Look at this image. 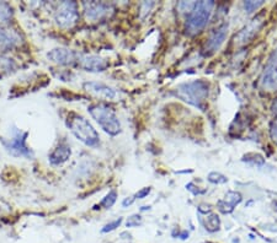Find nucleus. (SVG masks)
<instances>
[{"label": "nucleus", "instance_id": "obj_1", "mask_svg": "<svg viewBox=\"0 0 277 243\" xmlns=\"http://www.w3.org/2000/svg\"><path fill=\"white\" fill-rule=\"evenodd\" d=\"M67 128L79 141L89 147H96L100 144V135L96 129L85 117L75 112H70L66 119Z\"/></svg>", "mask_w": 277, "mask_h": 243}, {"label": "nucleus", "instance_id": "obj_2", "mask_svg": "<svg viewBox=\"0 0 277 243\" xmlns=\"http://www.w3.org/2000/svg\"><path fill=\"white\" fill-rule=\"evenodd\" d=\"M89 115L92 117L106 134L110 137H116L121 133V122L117 117L115 109L111 108L106 103H94L88 107Z\"/></svg>", "mask_w": 277, "mask_h": 243}, {"label": "nucleus", "instance_id": "obj_3", "mask_svg": "<svg viewBox=\"0 0 277 243\" xmlns=\"http://www.w3.org/2000/svg\"><path fill=\"white\" fill-rule=\"evenodd\" d=\"M209 85L203 80L184 82L175 89V95L185 102L192 104L200 109H205L206 100L208 97Z\"/></svg>", "mask_w": 277, "mask_h": 243}, {"label": "nucleus", "instance_id": "obj_4", "mask_svg": "<svg viewBox=\"0 0 277 243\" xmlns=\"http://www.w3.org/2000/svg\"><path fill=\"white\" fill-rule=\"evenodd\" d=\"M214 2L213 0H208V2H197L192 11L190 12L187 16L186 25H185V31L186 35L195 36L200 33L201 31L207 26L209 18L213 12Z\"/></svg>", "mask_w": 277, "mask_h": 243}, {"label": "nucleus", "instance_id": "obj_5", "mask_svg": "<svg viewBox=\"0 0 277 243\" xmlns=\"http://www.w3.org/2000/svg\"><path fill=\"white\" fill-rule=\"evenodd\" d=\"M27 137H29V131L12 128L9 133V137L2 138V145L5 151L14 158L31 159L33 153L27 146Z\"/></svg>", "mask_w": 277, "mask_h": 243}, {"label": "nucleus", "instance_id": "obj_6", "mask_svg": "<svg viewBox=\"0 0 277 243\" xmlns=\"http://www.w3.org/2000/svg\"><path fill=\"white\" fill-rule=\"evenodd\" d=\"M54 21L62 30H70L79 21V5L75 2H63L54 12Z\"/></svg>", "mask_w": 277, "mask_h": 243}, {"label": "nucleus", "instance_id": "obj_7", "mask_svg": "<svg viewBox=\"0 0 277 243\" xmlns=\"http://www.w3.org/2000/svg\"><path fill=\"white\" fill-rule=\"evenodd\" d=\"M84 15L88 21H98L101 18L109 16V14L113 10V6L103 2H84Z\"/></svg>", "mask_w": 277, "mask_h": 243}, {"label": "nucleus", "instance_id": "obj_8", "mask_svg": "<svg viewBox=\"0 0 277 243\" xmlns=\"http://www.w3.org/2000/svg\"><path fill=\"white\" fill-rule=\"evenodd\" d=\"M261 84H263L264 89L269 91L277 90V48L272 52L269 60H267L263 73V78H261Z\"/></svg>", "mask_w": 277, "mask_h": 243}, {"label": "nucleus", "instance_id": "obj_9", "mask_svg": "<svg viewBox=\"0 0 277 243\" xmlns=\"http://www.w3.org/2000/svg\"><path fill=\"white\" fill-rule=\"evenodd\" d=\"M47 58L52 61V63L63 67L73 65L76 61H79L78 54L74 51H72V49L66 47L53 48L47 53Z\"/></svg>", "mask_w": 277, "mask_h": 243}, {"label": "nucleus", "instance_id": "obj_10", "mask_svg": "<svg viewBox=\"0 0 277 243\" xmlns=\"http://www.w3.org/2000/svg\"><path fill=\"white\" fill-rule=\"evenodd\" d=\"M85 91H88L89 94L94 95L98 98H105V100H115L117 97V92L115 89H112L111 86L104 84L100 81H86L83 85Z\"/></svg>", "mask_w": 277, "mask_h": 243}, {"label": "nucleus", "instance_id": "obj_11", "mask_svg": "<svg viewBox=\"0 0 277 243\" xmlns=\"http://www.w3.org/2000/svg\"><path fill=\"white\" fill-rule=\"evenodd\" d=\"M228 29H229L228 24H223L221 25L217 30L213 31V33H212L211 37L208 38L207 43H206L205 47L206 53L213 54L222 47V45L226 41L228 36Z\"/></svg>", "mask_w": 277, "mask_h": 243}, {"label": "nucleus", "instance_id": "obj_12", "mask_svg": "<svg viewBox=\"0 0 277 243\" xmlns=\"http://www.w3.org/2000/svg\"><path fill=\"white\" fill-rule=\"evenodd\" d=\"M79 64L82 69L90 73H103L109 68V61L98 55H84L80 58Z\"/></svg>", "mask_w": 277, "mask_h": 243}, {"label": "nucleus", "instance_id": "obj_13", "mask_svg": "<svg viewBox=\"0 0 277 243\" xmlns=\"http://www.w3.org/2000/svg\"><path fill=\"white\" fill-rule=\"evenodd\" d=\"M243 196L239 192H234V190H229L224 198L220 199L217 202V208L222 214H230L233 213L234 209L242 203Z\"/></svg>", "mask_w": 277, "mask_h": 243}, {"label": "nucleus", "instance_id": "obj_14", "mask_svg": "<svg viewBox=\"0 0 277 243\" xmlns=\"http://www.w3.org/2000/svg\"><path fill=\"white\" fill-rule=\"evenodd\" d=\"M72 156V149L68 145L67 141H61L55 149L49 153L48 156V161L49 164L53 166H61L63 164H66L68 160Z\"/></svg>", "mask_w": 277, "mask_h": 243}, {"label": "nucleus", "instance_id": "obj_15", "mask_svg": "<svg viewBox=\"0 0 277 243\" xmlns=\"http://www.w3.org/2000/svg\"><path fill=\"white\" fill-rule=\"evenodd\" d=\"M261 25H263V21L259 17H255L250 24L246 25L244 29L235 36L236 45H246L248 42H250L258 33V31L261 29Z\"/></svg>", "mask_w": 277, "mask_h": 243}, {"label": "nucleus", "instance_id": "obj_16", "mask_svg": "<svg viewBox=\"0 0 277 243\" xmlns=\"http://www.w3.org/2000/svg\"><path fill=\"white\" fill-rule=\"evenodd\" d=\"M16 37L8 31L0 29V53L11 51L16 46Z\"/></svg>", "mask_w": 277, "mask_h": 243}, {"label": "nucleus", "instance_id": "obj_17", "mask_svg": "<svg viewBox=\"0 0 277 243\" xmlns=\"http://www.w3.org/2000/svg\"><path fill=\"white\" fill-rule=\"evenodd\" d=\"M14 17V10L9 3L0 2V26L8 25Z\"/></svg>", "mask_w": 277, "mask_h": 243}, {"label": "nucleus", "instance_id": "obj_18", "mask_svg": "<svg viewBox=\"0 0 277 243\" xmlns=\"http://www.w3.org/2000/svg\"><path fill=\"white\" fill-rule=\"evenodd\" d=\"M203 226L208 232H215L221 229V220L220 216L215 214L207 215L205 221H203Z\"/></svg>", "mask_w": 277, "mask_h": 243}, {"label": "nucleus", "instance_id": "obj_19", "mask_svg": "<svg viewBox=\"0 0 277 243\" xmlns=\"http://www.w3.org/2000/svg\"><path fill=\"white\" fill-rule=\"evenodd\" d=\"M117 196H118V194H117V192H116L115 189L110 190V192L104 196L103 201L100 202V205L103 208H105V209L112 208L113 205H115L116 201H117Z\"/></svg>", "mask_w": 277, "mask_h": 243}, {"label": "nucleus", "instance_id": "obj_20", "mask_svg": "<svg viewBox=\"0 0 277 243\" xmlns=\"http://www.w3.org/2000/svg\"><path fill=\"white\" fill-rule=\"evenodd\" d=\"M208 182L213 184H224L228 182V178L224 174L220 173V172H211L207 177Z\"/></svg>", "mask_w": 277, "mask_h": 243}, {"label": "nucleus", "instance_id": "obj_21", "mask_svg": "<svg viewBox=\"0 0 277 243\" xmlns=\"http://www.w3.org/2000/svg\"><path fill=\"white\" fill-rule=\"evenodd\" d=\"M197 2H180L177 4V9L181 14H187L189 15L191 11L195 9Z\"/></svg>", "mask_w": 277, "mask_h": 243}, {"label": "nucleus", "instance_id": "obj_22", "mask_svg": "<svg viewBox=\"0 0 277 243\" xmlns=\"http://www.w3.org/2000/svg\"><path fill=\"white\" fill-rule=\"evenodd\" d=\"M122 221H123L122 217H118V219L111 221V223L106 224V225H105V226L103 227V229H101V232H103V233H109V232L115 231V230L117 229V227L121 226Z\"/></svg>", "mask_w": 277, "mask_h": 243}, {"label": "nucleus", "instance_id": "obj_23", "mask_svg": "<svg viewBox=\"0 0 277 243\" xmlns=\"http://www.w3.org/2000/svg\"><path fill=\"white\" fill-rule=\"evenodd\" d=\"M142 224H143V219H142L141 215L135 214L132 215V216H129L127 220H126V227H128V229H132V227H138L141 226Z\"/></svg>", "mask_w": 277, "mask_h": 243}, {"label": "nucleus", "instance_id": "obj_24", "mask_svg": "<svg viewBox=\"0 0 277 243\" xmlns=\"http://www.w3.org/2000/svg\"><path fill=\"white\" fill-rule=\"evenodd\" d=\"M263 4H264L263 0H259V2H252V0H249V2H244L243 6H244L245 12H248V14H251V12L258 10V9L260 8V6Z\"/></svg>", "mask_w": 277, "mask_h": 243}, {"label": "nucleus", "instance_id": "obj_25", "mask_svg": "<svg viewBox=\"0 0 277 243\" xmlns=\"http://www.w3.org/2000/svg\"><path fill=\"white\" fill-rule=\"evenodd\" d=\"M150 192H152V188H150V187H144V188L140 189L137 193H135L134 198L135 199H144L146 196L150 194Z\"/></svg>", "mask_w": 277, "mask_h": 243}, {"label": "nucleus", "instance_id": "obj_26", "mask_svg": "<svg viewBox=\"0 0 277 243\" xmlns=\"http://www.w3.org/2000/svg\"><path fill=\"white\" fill-rule=\"evenodd\" d=\"M270 135L272 139L277 144V118L273 119L270 124Z\"/></svg>", "mask_w": 277, "mask_h": 243}, {"label": "nucleus", "instance_id": "obj_27", "mask_svg": "<svg viewBox=\"0 0 277 243\" xmlns=\"http://www.w3.org/2000/svg\"><path fill=\"white\" fill-rule=\"evenodd\" d=\"M134 196H128V198H126L125 201L122 202V207L123 208H128V207H131L132 204H133V202H134Z\"/></svg>", "mask_w": 277, "mask_h": 243}, {"label": "nucleus", "instance_id": "obj_28", "mask_svg": "<svg viewBox=\"0 0 277 243\" xmlns=\"http://www.w3.org/2000/svg\"><path fill=\"white\" fill-rule=\"evenodd\" d=\"M187 237H189V232H187V231H184L183 233H181V238H183V239H186Z\"/></svg>", "mask_w": 277, "mask_h": 243}, {"label": "nucleus", "instance_id": "obj_29", "mask_svg": "<svg viewBox=\"0 0 277 243\" xmlns=\"http://www.w3.org/2000/svg\"><path fill=\"white\" fill-rule=\"evenodd\" d=\"M272 111H273V112H275V113H277V100H276L275 102H273V104H272Z\"/></svg>", "mask_w": 277, "mask_h": 243}]
</instances>
